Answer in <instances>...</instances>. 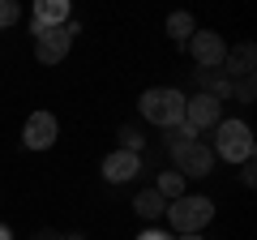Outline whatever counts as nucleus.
<instances>
[{
	"mask_svg": "<svg viewBox=\"0 0 257 240\" xmlns=\"http://www.w3.org/2000/svg\"><path fill=\"white\" fill-rule=\"evenodd\" d=\"M223 120V103L210 99V94H193V99H184V129L189 133H202V129H214Z\"/></svg>",
	"mask_w": 257,
	"mask_h": 240,
	"instance_id": "obj_6",
	"label": "nucleus"
},
{
	"mask_svg": "<svg viewBox=\"0 0 257 240\" xmlns=\"http://www.w3.org/2000/svg\"><path fill=\"white\" fill-rule=\"evenodd\" d=\"M240 167H244V172H240V180H244V185H253V180H257V167H253V159H248V163H240Z\"/></svg>",
	"mask_w": 257,
	"mask_h": 240,
	"instance_id": "obj_21",
	"label": "nucleus"
},
{
	"mask_svg": "<svg viewBox=\"0 0 257 240\" xmlns=\"http://www.w3.org/2000/svg\"><path fill=\"white\" fill-rule=\"evenodd\" d=\"M64 240H86V236H82V231H69V236H64Z\"/></svg>",
	"mask_w": 257,
	"mask_h": 240,
	"instance_id": "obj_23",
	"label": "nucleus"
},
{
	"mask_svg": "<svg viewBox=\"0 0 257 240\" xmlns=\"http://www.w3.org/2000/svg\"><path fill=\"white\" fill-rule=\"evenodd\" d=\"M138 107H142V116H146L150 125H159V129L184 125V94L176 90V86H150L138 99Z\"/></svg>",
	"mask_w": 257,
	"mask_h": 240,
	"instance_id": "obj_2",
	"label": "nucleus"
},
{
	"mask_svg": "<svg viewBox=\"0 0 257 240\" xmlns=\"http://www.w3.org/2000/svg\"><path fill=\"white\" fill-rule=\"evenodd\" d=\"M155 193L163 197V202H176V197H184V176H180V172H159Z\"/></svg>",
	"mask_w": 257,
	"mask_h": 240,
	"instance_id": "obj_14",
	"label": "nucleus"
},
{
	"mask_svg": "<svg viewBox=\"0 0 257 240\" xmlns=\"http://www.w3.org/2000/svg\"><path fill=\"white\" fill-rule=\"evenodd\" d=\"M214 219V202L210 197H193V193H184V197H176L172 206H167V223H172V231L176 236H202V227Z\"/></svg>",
	"mask_w": 257,
	"mask_h": 240,
	"instance_id": "obj_3",
	"label": "nucleus"
},
{
	"mask_svg": "<svg viewBox=\"0 0 257 240\" xmlns=\"http://www.w3.org/2000/svg\"><path fill=\"white\" fill-rule=\"evenodd\" d=\"M77 22L69 18L64 26H39V22H30V35H35V60L39 65H60L64 56H69V47H73V35H77Z\"/></svg>",
	"mask_w": 257,
	"mask_h": 240,
	"instance_id": "obj_4",
	"label": "nucleus"
},
{
	"mask_svg": "<svg viewBox=\"0 0 257 240\" xmlns=\"http://www.w3.org/2000/svg\"><path fill=\"white\" fill-rule=\"evenodd\" d=\"M227 94H236L240 103H253L257 99V90H253V77H231V90Z\"/></svg>",
	"mask_w": 257,
	"mask_h": 240,
	"instance_id": "obj_17",
	"label": "nucleus"
},
{
	"mask_svg": "<svg viewBox=\"0 0 257 240\" xmlns=\"http://www.w3.org/2000/svg\"><path fill=\"white\" fill-rule=\"evenodd\" d=\"M184 47H189V56L197 60V69H219L223 56H227V43H223L214 30H193V39Z\"/></svg>",
	"mask_w": 257,
	"mask_h": 240,
	"instance_id": "obj_7",
	"label": "nucleus"
},
{
	"mask_svg": "<svg viewBox=\"0 0 257 240\" xmlns=\"http://www.w3.org/2000/svg\"><path fill=\"white\" fill-rule=\"evenodd\" d=\"M214 159H227V163H248L253 159V129L244 120H219L214 125Z\"/></svg>",
	"mask_w": 257,
	"mask_h": 240,
	"instance_id": "obj_5",
	"label": "nucleus"
},
{
	"mask_svg": "<svg viewBox=\"0 0 257 240\" xmlns=\"http://www.w3.org/2000/svg\"><path fill=\"white\" fill-rule=\"evenodd\" d=\"M0 240H13V231H9V227H5V223H0Z\"/></svg>",
	"mask_w": 257,
	"mask_h": 240,
	"instance_id": "obj_22",
	"label": "nucleus"
},
{
	"mask_svg": "<svg viewBox=\"0 0 257 240\" xmlns=\"http://www.w3.org/2000/svg\"><path fill=\"white\" fill-rule=\"evenodd\" d=\"M116 138H120V150H133V155H142V146H146L142 129H133V125H124V129H120Z\"/></svg>",
	"mask_w": 257,
	"mask_h": 240,
	"instance_id": "obj_16",
	"label": "nucleus"
},
{
	"mask_svg": "<svg viewBox=\"0 0 257 240\" xmlns=\"http://www.w3.org/2000/svg\"><path fill=\"white\" fill-rule=\"evenodd\" d=\"M133 210H138L142 219H150V223H155V219H163V214H167V202L155 193V189H142V193L133 197Z\"/></svg>",
	"mask_w": 257,
	"mask_h": 240,
	"instance_id": "obj_13",
	"label": "nucleus"
},
{
	"mask_svg": "<svg viewBox=\"0 0 257 240\" xmlns=\"http://www.w3.org/2000/svg\"><path fill=\"white\" fill-rule=\"evenodd\" d=\"M172 163L176 172L189 180V176H210L214 172V155L206 142H197V133H189L184 125H176L172 129Z\"/></svg>",
	"mask_w": 257,
	"mask_h": 240,
	"instance_id": "obj_1",
	"label": "nucleus"
},
{
	"mask_svg": "<svg viewBox=\"0 0 257 240\" xmlns=\"http://www.w3.org/2000/svg\"><path fill=\"white\" fill-rule=\"evenodd\" d=\"M193 30H197V26H193V18H189V13H172V18H167V35H172L176 43H189V39H193Z\"/></svg>",
	"mask_w": 257,
	"mask_h": 240,
	"instance_id": "obj_15",
	"label": "nucleus"
},
{
	"mask_svg": "<svg viewBox=\"0 0 257 240\" xmlns=\"http://www.w3.org/2000/svg\"><path fill=\"white\" fill-rule=\"evenodd\" d=\"M18 18H22V5H13V0H0V30L18 26Z\"/></svg>",
	"mask_w": 257,
	"mask_h": 240,
	"instance_id": "obj_18",
	"label": "nucleus"
},
{
	"mask_svg": "<svg viewBox=\"0 0 257 240\" xmlns=\"http://www.w3.org/2000/svg\"><path fill=\"white\" fill-rule=\"evenodd\" d=\"M223 65H227V77H253V69H257V47H253V43H236L227 56H223Z\"/></svg>",
	"mask_w": 257,
	"mask_h": 240,
	"instance_id": "obj_10",
	"label": "nucleus"
},
{
	"mask_svg": "<svg viewBox=\"0 0 257 240\" xmlns=\"http://www.w3.org/2000/svg\"><path fill=\"white\" fill-rule=\"evenodd\" d=\"M138 172H142V155H133V150H111V155L103 159V176H107L111 185H124V180H133Z\"/></svg>",
	"mask_w": 257,
	"mask_h": 240,
	"instance_id": "obj_9",
	"label": "nucleus"
},
{
	"mask_svg": "<svg viewBox=\"0 0 257 240\" xmlns=\"http://www.w3.org/2000/svg\"><path fill=\"white\" fill-rule=\"evenodd\" d=\"M138 240H176V236H172V231H159V227H146Z\"/></svg>",
	"mask_w": 257,
	"mask_h": 240,
	"instance_id": "obj_19",
	"label": "nucleus"
},
{
	"mask_svg": "<svg viewBox=\"0 0 257 240\" xmlns=\"http://www.w3.org/2000/svg\"><path fill=\"white\" fill-rule=\"evenodd\" d=\"M56 138H60V125H56L52 111H30V116H26V129H22L26 150H47Z\"/></svg>",
	"mask_w": 257,
	"mask_h": 240,
	"instance_id": "obj_8",
	"label": "nucleus"
},
{
	"mask_svg": "<svg viewBox=\"0 0 257 240\" xmlns=\"http://www.w3.org/2000/svg\"><path fill=\"white\" fill-rule=\"evenodd\" d=\"M30 22H39V26H64L69 22V5L64 0H39Z\"/></svg>",
	"mask_w": 257,
	"mask_h": 240,
	"instance_id": "obj_11",
	"label": "nucleus"
},
{
	"mask_svg": "<svg viewBox=\"0 0 257 240\" xmlns=\"http://www.w3.org/2000/svg\"><path fill=\"white\" fill-rule=\"evenodd\" d=\"M197 82H202V94H210V99H227V90H231V77L227 73H219V69H197Z\"/></svg>",
	"mask_w": 257,
	"mask_h": 240,
	"instance_id": "obj_12",
	"label": "nucleus"
},
{
	"mask_svg": "<svg viewBox=\"0 0 257 240\" xmlns=\"http://www.w3.org/2000/svg\"><path fill=\"white\" fill-rule=\"evenodd\" d=\"M176 240H202V236H176Z\"/></svg>",
	"mask_w": 257,
	"mask_h": 240,
	"instance_id": "obj_24",
	"label": "nucleus"
},
{
	"mask_svg": "<svg viewBox=\"0 0 257 240\" xmlns=\"http://www.w3.org/2000/svg\"><path fill=\"white\" fill-rule=\"evenodd\" d=\"M30 240H64V236H60V231H56V227H39V231H35V236H30Z\"/></svg>",
	"mask_w": 257,
	"mask_h": 240,
	"instance_id": "obj_20",
	"label": "nucleus"
}]
</instances>
